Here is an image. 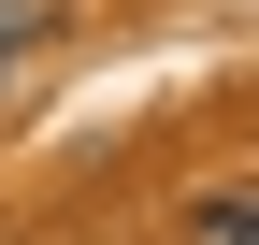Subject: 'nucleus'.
<instances>
[{
    "instance_id": "f03ea898",
    "label": "nucleus",
    "mask_w": 259,
    "mask_h": 245,
    "mask_svg": "<svg viewBox=\"0 0 259 245\" xmlns=\"http://www.w3.org/2000/svg\"><path fill=\"white\" fill-rule=\"evenodd\" d=\"M29 29H44V0H0V72L29 58Z\"/></svg>"
},
{
    "instance_id": "f257e3e1",
    "label": "nucleus",
    "mask_w": 259,
    "mask_h": 245,
    "mask_svg": "<svg viewBox=\"0 0 259 245\" xmlns=\"http://www.w3.org/2000/svg\"><path fill=\"white\" fill-rule=\"evenodd\" d=\"M245 231H259V217H245V188H216V202H202V245H245Z\"/></svg>"
}]
</instances>
